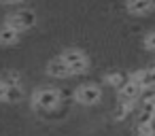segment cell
I'll list each match as a JSON object with an SVG mask.
<instances>
[{
	"mask_svg": "<svg viewBox=\"0 0 155 136\" xmlns=\"http://www.w3.org/2000/svg\"><path fill=\"white\" fill-rule=\"evenodd\" d=\"M47 72H49L51 77H58V79H64V77H70V75H72V72H70V66L64 62V58L51 60L49 66H47Z\"/></svg>",
	"mask_w": 155,
	"mask_h": 136,
	"instance_id": "6",
	"label": "cell"
},
{
	"mask_svg": "<svg viewBox=\"0 0 155 136\" xmlns=\"http://www.w3.org/2000/svg\"><path fill=\"white\" fill-rule=\"evenodd\" d=\"M17 38H19V30L17 28H13L11 24H2V26H0V43H2V45H11Z\"/></svg>",
	"mask_w": 155,
	"mask_h": 136,
	"instance_id": "7",
	"label": "cell"
},
{
	"mask_svg": "<svg viewBox=\"0 0 155 136\" xmlns=\"http://www.w3.org/2000/svg\"><path fill=\"white\" fill-rule=\"evenodd\" d=\"M0 2H24V0H0Z\"/></svg>",
	"mask_w": 155,
	"mask_h": 136,
	"instance_id": "15",
	"label": "cell"
},
{
	"mask_svg": "<svg viewBox=\"0 0 155 136\" xmlns=\"http://www.w3.org/2000/svg\"><path fill=\"white\" fill-rule=\"evenodd\" d=\"M144 43H147V47H149L151 51H155V32H153V34H149Z\"/></svg>",
	"mask_w": 155,
	"mask_h": 136,
	"instance_id": "12",
	"label": "cell"
},
{
	"mask_svg": "<svg viewBox=\"0 0 155 136\" xmlns=\"http://www.w3.org/2000/svg\"><path fill=\"white\" fill-rule=\"evenodd\" d=\"M77 100L81 102V104H96V102H100V98H102V89L98 87V85H94V83H85V85H81L79 89H77Z\"/></svg>",
	"mask_w": 155,
	"mask_h": 136,
	"instance_id": "4",
	"label": "cell"
},
{
	"mask_svg": "<svg viewBox=\"0 0 155 136\" xmlns=\"http://www.w3.org/2000/svg\"><path fill=\"white\" fill-rule=\"evenodd\" d=\"M108 85H115V87H121L123 83H125V77L123 75H119V72H113V75H106V79H104Z\"/></svg>",
	"mask_w": 155,
	"mask_h": 136,
	"instance_id": "11",
	"label": "cell"
},
{
	"mask_svg": "<svg viewBox=\"0 0 155 136\" xmlns=\"http://www.w3.org/2000/svg\"><path fill=\"white\" fill-rule=\"evenodd\" d=\"M134 77L138 79L140 85H155V68H147L142 72H136Z\"/></svg>",
	"mask_w": 155,
	"mask_h": 136,
	"instance_id": "10",
	"label": "cell"
},
{
	"mask_svg": "<svg viewBox=\"0 0 155 136\" xmlns=\"http://www.w3.org/2000/svg\"><path fill=\"white\" fill-rule=\"evenodd\" d=\"M21 98H24V89H21L19 83L7 85V94H5V100H7V102H19Z\"/></svg>",
	"mask_w": 155,
	"mask_h": 136,
	"instance_id": "9",
	"label": "cell"
},
{
	"mask_svg": "<svg viewBox=\"0 0 155 136\" xmlns=\"http://www.w3.org/2000/svg\"><path fill=\"white\" fill-rule=\"evenodd\" d=\"M7 24H11V26L17 28V30H28V28H32V26L36 24V15H34L32 11H17V13L9 15Z\"/></svg>",
	"mask_w": 155,
	"mask_h": 136,
	"instance_id": "5",
	"label": "cell"
},
{
	"mask_svg": "<svg viewBox=\"0 0 155 136\" xmlns=\"http://www.w3.org/2000/svg\"><path fill=\"white\" fill-rule=\"evenodd\" d=\"M5 94H7V83L0 79V100H5Z\"/></svg>",
	"mask_w": 155,
	"mask_h": 136,
	"instance_id": "13",
	"label": "cell"
},
{
	"mask_svg": "<svg viewBox=\"0 0 155 136\" xmlns=\"http://www.w3.org/2000/svg\"><path fill=\"white\" fill-rule=\"evenodd\" d=\"M62 58H64V62L70 66V72H72V75H81V72L87 70V58L83 55V51H79V49H68V51L62 53Z\"/></svg>",
	"mask_w": 155,
	"mask_h": 136,
	"instance_id": "3",
	"label": "cell"
},
{
	"mask_svg": "<svg viewBox=\"0 0 155 136\" xmlns=\"http://www.w3.org/2000/svg\"><path fill=\"white\" fill-rule=\"evenodd\" d=\"M140 83H138V79L136 77H132V79H125V83L119 87V100H121V104H125L127 108H132L134 106V102L138 100V96H140Z\"/></svg>",
	"mask_w": 155,
	"mask_h": 136,
	"instance_id": "1",
	"label": "cell"
},
{
	"mask_svg": "<svg viewBox=\"0 0 155 136\" xmlns=\"http://www.w3.org/2000/svg\"><path fill=\"white\" fill-rule=\"evenodd\" d=\"M127 9L130 13H136V15L149 13L153 9V0H127Z\"/></svg>",
	"mask_w": 155,
	"mask_h": 136,
	"instance_id": "8",
	"label": "cell"
},
{
	"mask_svg": "<svg viewBox=\"0 0 155 136\" xmlns=\"http://www.w3.org/2000/svg\"><path fill=\"white\" fill-rule=\"evenodd\" d=\"M149 128H151V134H155V115L151 117V121H149Z\"/></svg>",
	"mask_w": 155,
	"mask_h": 136,
	"instance_id": "14",
	"label": "cell"
},
{
	"mask_svg": "<svg viewBox=\"0 0 155 136\" xmlns=\"http://www.w3.org/2000/svg\"><path fill=\"white\" fill-rule=\"evenodd\" d=\"M60 98L62 96L55 89H38L34 94V106L38 111H51V108H55L60 104Z\"/></svg>",
	"mask_w": 155,
	"mask_h": 136,
	"instance_id": "2",
	"label": "cell"
}]
</instances>
